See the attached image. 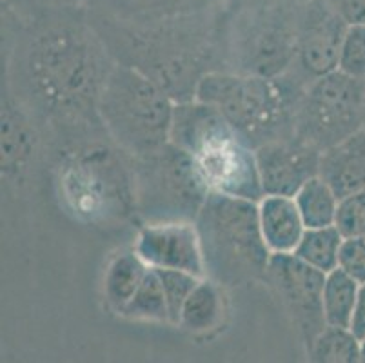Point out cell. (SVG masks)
I'll list each match as a JSON object with an SVG mask.
<instances>
[{
	"instance_id": "1",
	"label": "cell",
	"mask_w": 365,
	"mask_h": 363,
	"mask_svg": "<svg viewBox=\"0 0 365 363\" xmlns=\"http://www.w3.org/2000/svg\"><path fill=\"white\" fill-rule=\"evenodd\" d=\"M6 19L4 88L48 135L98 128V102L117 64L88 11Z\"/></svg>"
},
{
	"instance_id": "2",
	"label": "cell",
	"mask_w": 365,
	"mask_h": 363,
	"mask_svg": "<svg viewBox=\"0 0 365 363\" xmlns=\"http://www.w3.org/2000/svg\"><path fill=\"white\" fill-rule=\"evenodd\" d=\"M86 11L115 62L151 78L175 102L195 100L202 76L224 69L220 19L211 11L157 22Z\"/></svg>"
},
{
	"instance_id": "3",
	"label": "cell",
	"mask_w": 365,
	"mask_h": 363,
	"mask_svg": "<svg viewBox=\"0 0 365 363\" xmlns=\"http://www.w3.org/2000/svg\"><path fill=\"white\" fill-rule=\"evenodd\" d=\"M51 138L53 184L73 218L104 229L137 218L133 156L102 126Z\"/></svg>"
},
{
	"instance_id": "4",
	"label": "cell",
	"mask_w": 365,
	"mask_h": 363,
	"mask_svg": "<svg viewBox=\"0 0 365 363\" xmlns=\"http://www.w3.org/2000/svg\"><path fill=\"white\" fill-rule=\"evenodd\" d=\"M304 89L291 76L277 78L215 69L202 76L197 98L217 108L255 149L294 135Z\"/></svg>"
},
{
	"instance_id": "5",
	"label": "cell",
	"mask_w": 365,
	"mask_h": 363,
	"mask_svg": "<svg viewBox=\"0 0 365 363\" xmlns=\"http://www.w3.org/2000/svg\"><path fill=\"white\" fill-rule=\"evenodd\" d=\"M195 224L207 278L222 287L264 282L273 252L262 235L258 202L209 193Z\"/></svg>"
},
{
	"instance_id": "6",
	"label": "cell",
	"mask_w": 365,
	"mask_h": 363,
	"mask_svg": "<svg viewBox=\"0 0 365 363\" xmlns=\"http://www.w3.org/2000/svg\"><path fill=\"white\" fill-rule=\"evenodd\" d=\"M302 4L227 8L220 16L224 69L265 78L289 71L297 56Z\"/></svg>"
},
{
	"instance_id": "7",
	"label": "cell",
	"mask_w": 365,
	"mask_h": 363,
	"mask_svg": "<svg viewBox=\"0 0 365 363\" xmlns=\"http://www.w3.org/2000/svg\"><path fill=\"white\" fill-rule=\"evenodd\" d=\"M175 104L151 78L115 64L98 102V116L109 138L137 158L168 144Z\"/></svg>"
},
{
	"instance_id": "8",
	"label": "cell",
	"mask_w": 365,
	"mask_h": 363,
	"mask_svg": "<svg viewBox=\"0 0 365 363\" xmlns=\"http://www.w3.org/2000/svg\"><path fill=\"white\" fill-rule=\"evenodd\" d=\"M137 220L148 222H197L209 188L193 156L168 142L157 151L133 158Z\"/></svg>"
},
{
	"instance_id": "9",
	"label": "cell",
	"mask_w": 365,
	"mask_h": 363,
	"mask_svg": "<svg viewBox=\"0 0 365 363\" xmlns=\"http://www.w3.org/2000/svg\"><path fill=\"white\" fill-rule=\"evenodd\" d=\"M365 126V80L340 69L313 80L304 89L294 118V135L320 151L340 144Z\"/></svg>"
},
{
	"instance_id": "10",
	"label": "cell",
	"mask_w": 365,
	"mask_h": 363,
	"mask_svg": "<svg viewBox=\"0 0 365 363\" xmlns=\"http://www.w3.org/2000/svg\"><path fill=\"white\" fill-rule=\"evenodd\" d=\"M264 282L280 300L307 352L327 325L324 315L325 272L311 267L293 252L271 255Z\"/></svg>"
},
{
	"instance_id": "11",
	"label": "cell",
	"mask_w": 365,
	"mask_h": 363,
	"mask_svg": "<svg viewBox=\"0 0 365 363\" xmlns=\"http://www.w3.org/2000/svg\"><path fill=\"white\" fill-rule=\"evenodd\" d=\"M349 24L331 0H305L300 9L297 56L285 75L307 88L313 80L336 71Z\"/></svg>"
},
{
	"instance_id": "12",
	"label": "cell",
	"mask_w": 365,
	"mask_h": 363,
	"mask_svg": "<svg viewBox=\"0 0 365 363\" xmlns=\"http://www.w3.org/2000/svg\"><path fill=\"white\" fill-rule=\"evenodd\" d=\"M191 156L211 193L253 202L264 198L257 149L237 129L217 136Z\"/></svg>"
},
{
	"instance_id": "13",
	"label": "cell",
	"mask_w": 365,
	"mask_h": 363,
	"mask_svg": "<svg viewBox=\"0 0 365 363\" xmlns=\"http://www.w3.org/2000/svg\"><path fill=\"white\" fill-rule=\"evenodd\" d=\"M133 249L149 267L185 271L205 278L204 251L195 222L142 224Z\"/></svg>"
},
{
	"instance_id": "14",
	"label": "cell",
	"mask_w": 365,
	"mask_h": 363,
	"mask_svg": "<svg viewBox=\"0 0 365 363\" xmlns=\"http://www.w3.org/2000/svg\"><path fill=\"white\" fill-rule=\"evenodd\" d=\"M42 124L2 86V184L22 189L42 151Z\"/></svg>"
},
{
	"instance_id": "15",
	"label": "cell",
	"mask_w": 365,
	"mask_h": 363,
	"mask_svg": "<svg viewBox=\"0 0 365 363\" xmlns=\"http://www.w3.org/2000/svg\"><path fill=\"white\" fill-rule=\"evenodd\" d=\"M322 151L297 135L257 148L264 195L294 196L320 171Z\"/></svg>"
},
{
	"instance_id": "16",
	"label": "cell",
	"mask_w": 365,
	"mask_h": 363,
	"mask_svg": "<svg viewBox=\"0 0 365 363\" xmlns=\"http://www.w3.org/2000/svg\"><path fill=\"white\" fill-rule=\"evenodd\" d=\"M318 175L340 200L365 189V126L340 144L322 151Z\"/></svg>"
},
{
	"instance_id": "17",
	"label": "cell",
	"mask_w": 365,
	"mask_h": 363,
	"mask_svg": "<svg viewBox=\"0 0 365 363\" xmlns=\"http://www.w3.org/2000/svg\"><path fill=\"white\" fill-rule=\"evenodd\" d=\"M258 216L269 251L273 255L294 252L307 229L294 196L264 195L258 202Z\"/></svg>"
},
{
	"instance_id": "18",
	"label": "cell",
	"mask_w": 365,
	"mask_h": 363,
	"mask_svg": "<svg viewBox=\"0 0 365 363\" xmlns=\"http://www.w3.org/2000/svg\"><path fill=\"white\" fill-rule=\"evenodd\" d=\"M213 0H89L88 9L131 22H157L211 11Z\"/></svg>"
},
{
	"instance_id": "19",
	"label": "cell",
	"mask_w": 365,
	"mask_h": 363,
	"mask_svg": "<svg viewBox=\"0 0 365 363\" xmlns=\"http://www.w3.org/2000/svg\"><path fill=\"white\" fill-rule=\"evenodd\" d=\"M149 265L138 256L135 249L120 251L113 256L104 275V300L108 307L117 315H122L129 300L135 296L144 282Z\"/></svg>"
},
{
	"instance_id": "20",
	"label": "cell",
	"mask_w": 365,
	"mask_h": 363,
	"mask_svg": "<svg viewBox=\"0 0 365 363\" xmlns=\"http://www.w3.org/2000/svg\"><path fill=\"white\" fill-rule=\"evenodd\" d=\"M225 312L222 285L211 278H202L189 295L178 318V327L191 334H205L222 324Z\"/></svg>"
},
{
	"instance_id": "21",
	"label": "cell",
	"mask_w": 365,
	"mask_h": 363,
	"mask_svg": "<svg viewBox=\"0 0 365 363\" xmlns=\"http://www.w3.org/2000/svg\"><path fill=\"white\" fill-rule=\"evenodd\" d=\"M360 282L341 267L325 275L324 284V315L327 325L349 327L356 307Z\"/></svg>"
},
{
	"instance_id": "22",
	"label": "cell",
	"mask_w": 365,
	"mask_h": 363,
	"mask_svg": "<svg viewBox=\"0 0 365 363\" xmlns=\"http://www.w3.org/2000/svg\"><path fill=\"white\" fill-rule=\"evenodd\" d=\"M294 202L307 229L336 224L340 198L320 175L313 176L302 185L300 191L294 195Z\"/></svg>"
},
{
	"instance_id": "23",
	"label": "cell",
	"mask_w": 365,
	"mask_h": 363,
	"mask_svg": "<svg viewBox=\"0 0 365 363\" xmlns=\"http://www.w3.org/2000/svg\"><path fill=\"white\" fill-rule=\"evenodd\" d=\"M344 238L345 236L341 235L336 224L327 225V227L305 229L300 244L294 249L293 255L304 260L311 267L327 275L333 269L340 267V251Z\"/></svg>"
},
{
	"instance_id": "24",
	"label": "cell",
	"mask_w": 365,
	"mask_h": 363,
	"mask_svg": "<svg viewBox=\"0 0 365 363\" xmlns=\"http://www.w3.org/2000/svg\"><path fill=\"white\" fill-rule=\"evenodd\" d=\"M305 354L317 363H356L360 362V338L349 327L325 325Z\"/></svg>"
},
{
	"instance_id": "25",
	"label": "cell",
	"mask_w": 365,
	"mask_h": 363,
	"mask_svg": "<svg viewBox=\"0 0 365 363\" xmlns=\"http://www.w3.org/2000/svg\"><path fill=\"white\" fill-rule=\"evenodd\" d=\"M122 318L135 322H155V324H171L169 322L168 304H165L164 289L157 269L149 267L144 282L135 292L129 304L122 311Z\"/></svg>"
},
{
	"instance_id": "26",
	"label": "cell",
	"mask_w": 365,
	"mask_h": 363,
	"mask_svg": "<svg viewBox=\"0 0 365 363\" xmlns=\"http://www.w3.org/2000/svg\"><path fill=\"white\" fill-rule=\"evenodd\" d=\"M160 276L162 289H164L165 304L169 311V322L171 325H178V318L184 304L187 302L189 295L193 292L197 284L202 278L185 271H173V269H157Z\"/></svg>"
},
{
	"instance_id": "27",
	"label": "cell",
	"mask_w": 365,
	"mask_h": 363,
	"mask_svg": "<svg viewBox=\"0 0 365 363\" xmlns=\"http://www.w3.org/2000/svg\"><path fill=\"white\" fill-rule=\"evenodd\" d=\"M338 69L353 78L365 80V22H351L345 31Z\"/></svg>"
},
{
	"instance_id": "28",
	"label": "cell",
	"mask_w": 365,
	"mask_h": 363,
	"mask_svg": "<svg viewBox=\"0 0 365 363\" xmlns=\"http://www.w3.org/2000/svg\"><path fill=\"white\" fill-rule=\"evenodd\" d=\"M89 0H6V11L19 19L48 15L62 11H84Z\"/></svg>"
},
{
	"instance_id": "29",
	"label": "cell",
	"mask_w": 365,
	"mask_h": 363,
	"mask_svg": "<svg viewBox=\"0 0 365 363\" xmlns=\"http://www.w3.org/2000/svg\"><path fill=\"white\" fill-rule=\"evenodd\" d=\"M336 227L344 236L365 235V189L340 200Z\"/></svg>"
},
{
	"instance_id": "30",
	"label": "cell",
	"mask_w": 365,
	"mask_h": 363,
	"mask_svg": "<svg viewBox=\"0 0 365 363\" xmlns=\"http://www.w3.org/2000/svg\"><path fill=\"white\" fill-rule=\"evenodd\" d=\"M340 267L360 284H365V235L345 236L340 251Z\"/></svg>"
},
{
	"instance_id": "31",
	"label": "cell",
	"mask_w": 365,
	"mask_h": 363,
	"mask_svg": "<svg viewBox=\"0 0 365 363\" xmlns=\"http://www.w3.org/2000/svg\"><path fill=\"white\" fill-rule=\"evenodd\" d=\"M351 331L360 339L365 338V284H360L356 307H354L353 322H351Z\"/></svg>"
},
{
	"instance_id": "32",
	"label": "cell",
	"mask_w": 365,
	"mask_h": 363,
	"mask_svg": "<svg viewBox=\"0 0 365 363\" xmlns=\"http://www.w3.org/2000/svg\"><path fill=\"white\" fill-rule=\"evenodd\" d=\"M297 2H305V0H229V8L253 4H297Z\"/></svg>"
}]
</instances>
